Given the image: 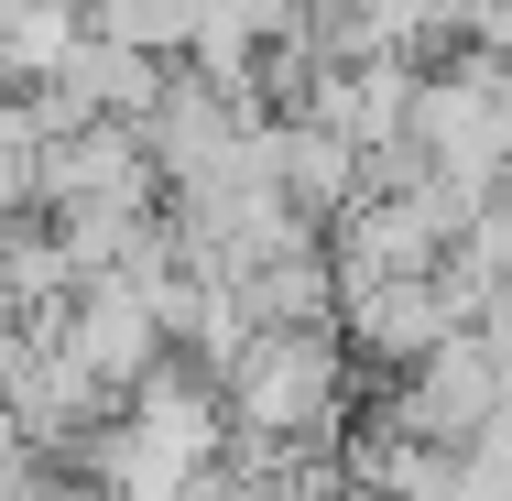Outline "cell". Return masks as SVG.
<instances>
[{
  "mask_svg": "<svg viewBox=\"0 0 512 501\" xmlns=\"http://www.w3.org/2000/svg\"><path fill=\"white\" fill-rule=\"evenodd\" d=\"M77 44H88V0H0V88L66 77Z\"/></svg>",
  "mask_w": 512,
  "mask_h": 501,
  "instance_id": "obj_5",
  "label": "cell"
},
{
  "mask_svg": "<svg viewBox=\"0 0 512 501\" xmlns=\"http://www.w3.org/2000/svg\"><path fill=\"white\" fill-rule=\"evenodd\" d=\"M502 207H512V186H502Z\"/></svg>",
  "mask_w": 512,
  "mask_h": 501,
  "instance_id": "obj_8",
  "label": "cell"
},
{
  "mask_svg": "<svg viewBox=\"0 0 512 501\" xmlns=\"http://www.w3.org/2000/svg\"><path fill=\"white\" fill-rule=\"evenodd\" d=\"M229 425L262 447H306L349 414V338L338 327H251V349L218 371Z\"/></svg>",
  "mask_w": 512,
  "mask_h": 501,
  "instance_id": "obj_1",
  "label": "cell"
},
{
  "mask_svg": "<svg viewBox=\"0 0 512 501\" xmlns=\"http://www.w3.org/2000/svg\"><path fill=\"white\" fill-rule=\"evenodd\" d=\"M273 175H284V197L295 218H338L349 197H371V164H360V142H338L327 120H273Z\"/></svg>",
  "mask_w": 512,
  "mask_h": 501,
  "instance_id": "obj_4",
  "label": "cell"
},
{
  "mask_svg": "<svg viewBox=\"0 0 512 501\" xmlns=\"http://www.w3.org/2000/svg\"><path fill=\"white\" fill-rule=\"evenodd\" d=\"M33 458V436H22V414H11V393H0V469H22Z\"/></svg>",
  "mask_w": 512,
  "mask_h": 501,
  "instance_id": "obj_7",
  "label": "cell"
},
{
  "mask_svg": "<svg viewBox=\"0 0 512 501\" xmlns=\"http://www.w3.org/2000/svg\"><path fill=\"white\" fill-rule=\"evenodd\" d=\"M55 349H66L99 393H131V382H142L175 338H164V316L142 305V284H131V273H88V284L66 295V316H55Z\"/></svg>",
  "mask_w": 512,
  "mask_h": 501,
  "instance_id": "obj_3",
  "label": "cell"
},
{
  "mask_svg": "<svg viewBox=\"0 0 512 501\" xmlns=\"http://www.w3.org/2000/svg\"><path fill=\"white\" fill-rule=\"evenodd\" d=\"M436 11L447 0H349V44H338V66H360V55H436Z\"/></svg>",
  "mask_w": 512,
  "mask_h": 501,
  "instance_id": "obj_6",
  "label": "cell"
},
{
  "mask_svg": "<svg viewBox=\"0 0 512 501\" xmlns=\"http://www.w3.org/2000/svg\"><path fill=\"white\" fill-rule=\"evenodd\" d=\"M382 414H393V425H414V436H436V447H469V436L502 414V360H491V338H480V327H447L425 360H404V371H393Z\"/></svg>",
  "mask_w": 512,
  "mask_h": 501,
  "instance_id": "obj_2",
  "label": "cell"
}]
</instances>
